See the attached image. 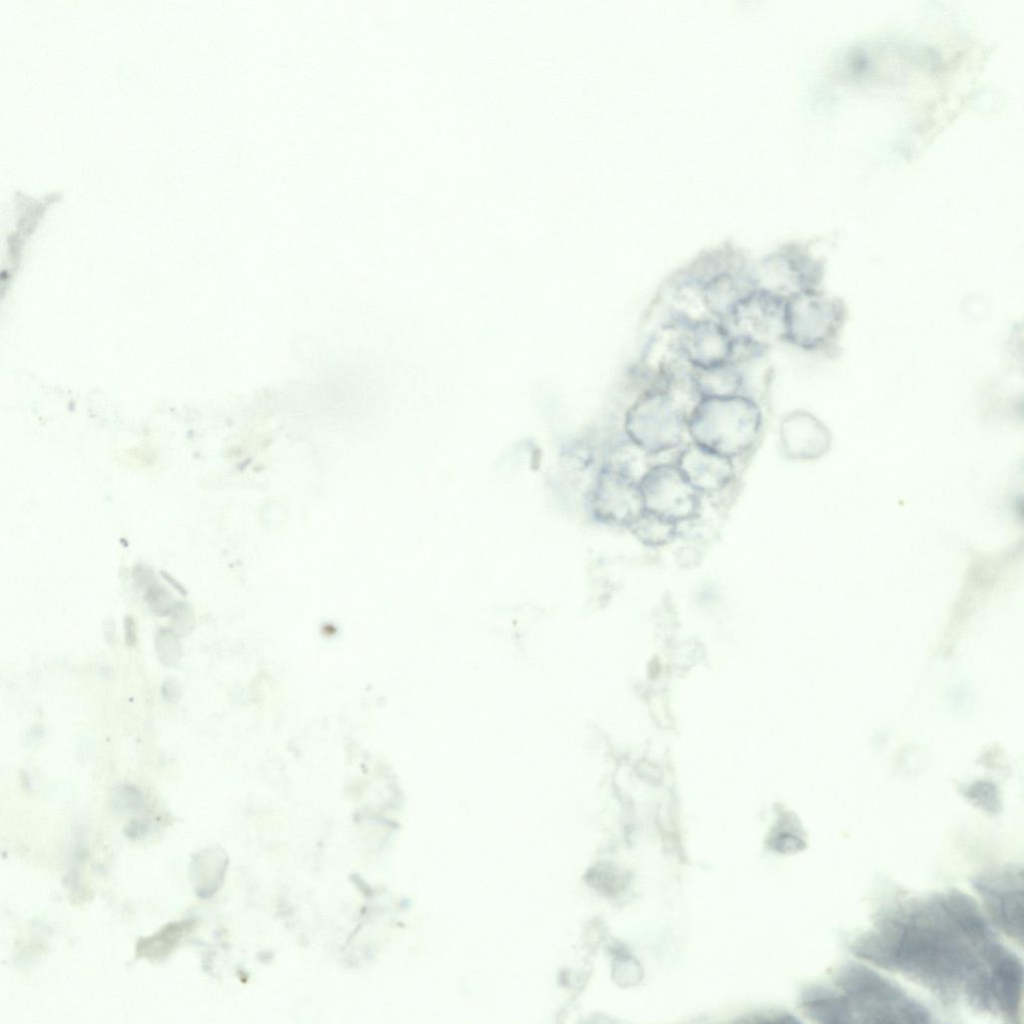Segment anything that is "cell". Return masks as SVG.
Here are the masks:
<instances>
[{"mask_svg": "<svg viewBox=\"0 0 1024 1024\" xmlns=\"http://www.w3.org/2000/svg\"><path fill=\"white\" fill-rule=\"evenodd\" d=\"M691 378L699 399L735 395L750 396L743 367L731 362L707 369L692 368Z\"/></svg>", "mask_w": 1024, "mask_h": 1024, "instance_id": "obj_17", "label": "cell"}, {"mask_svg": "<svg viewBox=\"0 0 1024 1024\" xmlns=\"http://www.w3.org/2000/svg\"><path fill=\"white\" fill-rule=\"evenodd\" d=\"M592 508L598 520L627 528L644 509L638 483L603 466L593 490Z\"/></svg>", "mask_w": 1024, "mask_h": 1024, "instance_id": "obj_13", "label": "cell"}, {"mask_svg": "<svg viewBox=\"0 0 1024 1024\" xmlns=\"http://www.w3.org/2000/svg\"><path fill=\"white\" fill-rule=\"evenodd\" d=\"M978 951L989 968L988 974L994 1007L1008 1020L1017 1022L1022 1003L1023 966L1021 960L994 940L983 945Z\"/></svg>", "mask_w": 1024, "mask_h": 1024, "instance_id": "obj_11", "label": "cell"}, {"mask_svg": "<svg viewBox=\"0 0 1024 1024\" xmlns=\"http://www.w3.org/2000/svg\"><path fill=\"white\" fill-rule=\"evenodd\" d=\"M642 545L661 548L678 538L677 524L643 509L626 528Z\"/></svg>", "mask_w": 1024, "mask_h": 1024, "instance_id": "obj_19", "label": "cell"}, {"mask_svg": "<svg viewBox=\"0 0 1024 1024\" xmlns=\"http://www.w3.org/2000/svg\"><path fill=\"white\" fill-rule=\"evenodd\" d=\"M993 922L1022 944L1024 930L1023 871L1015 866L985 873L973 880Z\"/></svg>", "mask_w": 1024, "mask_h": 1024, "instance_id": "obj_8", "label": "cell"}, {"mask_svg": "<svg viewBox=\"0 0 1024 1024\" xmlns=\"http://www.w3.org/2000/svg\"><path fill=\"white\" fill-rule=\"evenodd\" d=\"M879 932L890 951V970H898L952 1000L981 962L946 914L941 898L912 903L881 920Z\"/></svg>", "mask_w": 1024, "mask_h": 1024, "instance_id": "obj_1", "label": "cell"}, {"mask_svg": "<svg viewBox=\"0 0 1024 1024\" xmlns=\"http://www.w3.org/2000/svg\"><path fill=\"white\" fill-rule=\"evenodd\" d=\"M801 1007L813 1021L823 1024H846L852 1021L853 1011L844 994L815 987L806 991Z\"/></svg>", "mask_w": 1024, "mask_h": 1024, "instance_id": "obj_18", "label": "cell"}, {"mask_svg": "<svg viewBox=\"0 0 1024 1024\" xmlns=\"http://www.w3.org/2000/svg\"><path fill=\"white\" fill-rule=\"evenodd\" d=\"M966 795L974 805L989 813H996L1000 809L997 791L989 784L982 783L980 786L975 785L967 792Z\"/></svg>", "mask_w": 1024, "mask_h": 1024, "instance_id": "obj_21", "label": "cell"}, {"mask_svg": "<svg viewBox=\"0 0 1024 1024\" xmlns=\"http://www.w3.org/2000/svg\"><path fill=\"white\" fill-rule=\"evenodd\" d=\"M853 1016L875 1024H920L931 1021L929 1010L897 984L860 964L849 963L836 976Z\"/></svg>", "mask_w": 1024, "mask_h": 1024, "instance_id": "obj_4", "label": "cell"}, {"mask_svg": "<svg viewBox=\"0 0 1024 1024\" xmlns=\"http://www.w3.org/2000/svg\"><path fill=\"white\" fill-rule=\"evenodd\" d=\"M825 274V261L810 248L787 244L753 263L756 289L784 299L805 291L818 289Z\"/></svg>", "mask_w": 1024, "mask_h": 1024, "instance_id": "obj_6", "label": "cell"}, {"mask_svg": "<svg viewBox=\"0 0 1024 1024\" xmlns=\"http://www.w3.org/2000/svg\"><path fill=\"white\" fill-rule=\"evenodd\" d=\"M822 423L812 414L796 410L786 414L779 425L782 453L789 459L807 460L822 454L827 441Z\"/></svg>", "mask_w": 1024, "mask_h": 1024, "instance_id": "obj_15", "label": "cell"}, {"mask_svg": "<svg viewBox=\"0 0 1024 1024\" xmlns=\"http://www.w3.org/2000/svg\"><path fill=\"white\" fill-rule=\"evenodd\" d=\"M764 423L762 406L751 396L709 397L691 409L686 430L690 442L735 462L755 450Z\"/></svg>", "mask_w": 1024, "mask_h": 1024, "instance_id": "obj_3", "label": "cell"}, {"mask_svg": "<svg viewBox=\"0 0 1024 1024\" xmlns=\"http://www.w3.org/2000/svg\"><path fill=\"white\" fill-rule=\"evenodd\" d=\"M733 341L728 327L711 317L679 324L680 347L692 368L707 369L730 362Z\"/></svg>", "mask_w": 1024, "mask_h": 1024, "instance_id": "obj_12", "label": "cell"}, {"mask_svg": "<svg viewBox=\"0 0 1024 1024\" xmlns=\"http://www.w3.org/2000/svg\"><path fill=\"white\" fill-rule=\"evenodd\" d=\"M703 545L685 542L675 550L674 558L676 563L685 569L694 568L700 564L704 556Z\"/></svg>", "mask_w": 1024, "mask_h": 1024, "instance_id": "obj_22", "label": "cell"}, {"mask_svg": "<svg viewBox=\"0 0 1024 1024\" xmlns=\"http://www.w3.org/2000/svg\"><path fill=\"white\" fill-rule=\"evenodd\" d=\"M785 300L771 292L755 289L723 323L733 336L769 348L774 342L782 341Z\"/></svg>", "mask_w": 1024, "mask_h": 1024, "instance_id": "obj_9", "label": "cell"}, {"mask_svg": "<svg viewBox=\"0 0 1024 1024\" xmlns=\"http://www.w3.org/2000/svg\"><path fill=\"white\" fill-rule=\"evenodd\" d=\"M674 463L689 484L704 498L735 490L738 475L735 462L693 442H686Z\"/></svg>", "mask_w": 1024, "mask_h": 1024, "instance_id": "obj_10", "label": "cell"}, {"mask_svg": "<svg viewBox=\"0 0 1024 1024\" xmlns=\"http://www.w3.org/2000/svg\"><path fill=\"white\" fill-rule=\"evenodd\" d=\"M156 649L161 662L166 665L175 664L181 655L177 634L171 630H159L156 635Z\"/></svg>", "mask_w": 1024, "mask_h": 1024, "instance_id": "obj_20", "label": "cell"}, {"mask_svg": "<svg viewBox=\"0 0 1024 1024\" xmlns=\"http://www.w3.org/2000/svg\"><path fill=\"white\" fill-rule=\"evenodd\" d=\"M940 898L946 914L964 940L978 949L993 940L992 931L972 897L952 889Z\"/></svg>", "mask_w": 1024, "mask_h": 1024, "instance_id": "obj_16", "label": "cell"}, {"mask_svg": "<svg viewBox=\"0 0 1024 1024\" xmlns=\"http://www.w3.org/2000/svg\"><path fill=\"white\" fill-rule=\"evenodd\" d=\"M136 627L132 618L127 617L125 620V642L127 646H133L136 643Z\"/></svg>", "mask_w": 1024, "mask_h": 1024, "instance_id": "obj_23", "label": "cell"}, {"mask_svg": "<svg viewBox=\"0 0 1024 1024\" xmlns=\"http://www.w3.org/2000/svg\"><path fill=\"white\" fill-rule=\"evenodd\" d=\"M643 508L680 524L703 511V499L672 461L653 463L638 481Z\"/></svg>", "mask_w": 1024, "mask_h": 1024, "instance_id": "obj_7", "label": "cell"}, {"mask_svg": "<svg viewBox=\"0 0 1024 1024\" xmlns=\"http://www.w3.org/2000/svg\"><path fill=\"white\" fill-rule=\"evenodd\" d=\"M698 400L689 384H646L625 412V437L653 458L678 451L686 443L687 418Z\"/></svg>", "mask_w": 1024, "mask_h": 1024, "instance_id": "obj_2", "label": "cell"}, {"mask_svg": "<svg viewBox=\"0 0 1024 1024\" xmlns=\"http://www.w3.org/2000/svg\"><path fill=\"white\" fill-rule=\"evenodd\" d=\"M847 315L841 298L819 288L796 293L785 300L782 342L809 352L832 351Z\"/></svg>", "mask_w": 1024, "mask_h": 1024, "instance_id": "obj_5", "label": "cell"}, {"mask_svg": "<svg viewBox=\"0 0 1024 1024\" xmlns=\"http://www.w3.org/2000/svg\"><path fill=\"white\" fill-rule=\"evenodd\" d=\"M755 289L753 263L745 257L709 276L700 285V297L707 315L724 322L734 308Z\"/></svg>", "mask_w": 1024, "mask_h": 1024, "instance_id": "obj_14", "label": "cell"}]
</instances>
